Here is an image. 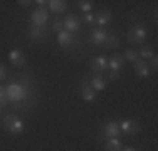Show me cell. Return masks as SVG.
<instances>
[{
    "label": "cell",
    "instance_id": "obj_1",
    "mask_svg": "<svg viewBox=\"0 0 158 151\" xmlns=\"http://www.w3.org/2000/svg\"><path fill=\"white\" fill-rule=\"evenodd\" d=\"M5 92H7V97H9V101H12L14 104L15 103H22V101L27 99V91L22 84H19V82H12V84H9L5 88Z\"/></svg>",
    "mask_w": 158,
    "mask_h": 151
},
{
    "label": "cell",
    "instance_id": "obj_2",
    "mask_svg": "<svg viewBox=\"0 0 158 151\" xmlns=\"http://www.w3.org/2000/svg\"><path fill=\"white\" fill-rule=\"evenodd\" d=\"M3 124H5V128L14 134H20L22 131H24V121L19 118L17 114H7L5 118H3Z\"/></svg>",
    "mask_w": 158,
    "mask_h": 151
},
{
    "label": "cell",
    "instance_id": "obj_3",
    "mask_svg": "<svg viewBox=\"0 0 158 151\" xmlns=\"http://www.w3.org/2000/svg\"><path fill=\"white\" fill-rule=\"evenodd\" d=\"M146 35H148V32H146V29L143 25H135L128 32V42L130 44H143Z\"/></svg>",
    "mask_w": 158,
    "mask_h": 151
},
{
    "label": "cell",
    "instance_id": "obj_4",
    "mask_svg": "<svg viewBox=\"0 0 158 151\" xmlns=\"http://www.w3.org/2000/svg\"><path fill=\"white\" fill-rule=\"evenodd\" d=\"M118 124H119V131L125 136H133L140 131V124L135 119H123V121H118Z\"/></svg>",
    "mask_w": 158,
    "mask_h": 151
},
{
    "label": "cell",
    "instance_id": "obj_5",
    "mask_svg": "<svg viewBox=\"0 0 158 151\" xmlns=\"http://www.w3.org/2000/svg\"><path fill=\"white\" fill-rule=\"evenodd\" d=\"M31 20H32V25H35V27H44L46 22L49 20V12L46 9L34 10L32 15H31Z\"/></svg>",
    "mask_w": 158,
    "mask_h": 151
},
{
    "label": "cell",
    "instance_id": "obj_6",
    "mask_svg": "<svg viewBox=\"0 0 158 151\" xmlns=\"http://www.w3.org/2000/svg\"><path fill=\"white\" fill-rule=\"evenodd\" d=\"M57 42L61 44V47L69 49V47H74V45L77 44V39L73 35V34H69V32H66V30H62V32L57 34Z\"/></svg>",
    "mask_w": 158,
    "mask_h": 151
},
{
    "label": "cell",
    "instance_id": "obj_7",
    "mask_svg": "<svg viewBox=\"0 0 158 151\" xmlns=\"http://www.w3.org/2000/svg\"><path fill=\"white\" fill-rule=\"evenodd\" d=\"M133 66H135V72H136L138 77H150L152 69H150V66H148V62H146V60H143V59L138 57L133 62Z\"/></svg>",
    "mask_w": 158,
    "mask_h": 151
},
{
    "label": "cell",
    "instance_id": "obj_8",
    "mask_svg": "<svg viewBox=\"0 0 158 151\" xmlns=\"http://www.w3.org/2000/svg\"><path fill=\"white\" fill-rule=\"evenodd\" d=\"M64 30L66 32H69V34H74V32H77L79 27H81V22H79V18L76 17V15H67L66 18H64Z\"/></svg>",
    "mask_w": 158,
    "mask_h": 151
},
{
    "label": "cell",
    "instance_id": "obj_9",
    "mask_svg": "<svg viewBox=\"0 0 158 151\" xmlns=\"http://www.w3.org/2000/svg\"><path fill=\"white\" fill-rule=\"evenodd\" d=\"M81 89H82V99H84L86 103H93V101H96V91L89 86L88 79H82L81 81Z\"/></svg>",
    "mask_w": 158,
    "mask_h": 151
},
{
    "label": "cell",
    "instance_id": "obj_10",
    "mask_svg": "<svg viewBox=\"0 0 158 151\" xmlns=\"http://www.w3.org/2000/svg\"><path fill=\"white\" fill-rule=\"evenodd\" d=\"M9 59L10 62H12L14 67H24L25 66V55L22 51H19V49H14V51L9 52Z\"/></svg>",
    "mask_w": 158,
    "mask_h": 151
},
{
    "label": "cell",
    "instance_id": "obj_11",
    "mask_svg": "<svg viewBox=\"0 0 158 151\" xmlns=\"http://www.w3.org/2000/svg\"><path fill=\"white\" fill-rule=\"evenodd\" d=\"M91 69L94 71V72L99 76L101 72H104V71L108 69V59L103 57V55H98L91 60Z\"/></svg>",
    "mask_w": 158,
    "mask_h": 151
},
{
    "label": "cell",
    "instance_id": "obj_12",
    "mask_svg": "<svg viewBox=\"0 0 158 151\" xmlns=\"http://www.w3.org/2000/svg\"><path fill=\"white\" fill-rule=\"evenodd\" d=\"M119 134H121V131H119L118 121H110V123L104 124V136H106L108 139L110 138H118Z\"/></svg>",
    "mask_w": 158,
    "mask_h": 151
},
{
    "label": "cell",
    "instance_id": "obj_13",
    "mask_svg": "<svg viewBox=\"0 0 158 151\" xmlns=\"http://www.w3.org/2000/svg\"><path fill=\"white\" fill-rule=\"evenodd\" d=\"M110 35V34L106 32L104 29H94L91 32V42L94 45H104V42H106V37Z\"/></svg>",
    "mask_w": 158,
    "mask_h": 151
},
{
    "label": "cell",
    "instance_id": "obj_14",
    "mask_svg": "<svg viewBox=\"0 0 158 151\" xmlns=\"http://www.w3.org/2000/svg\"><path fill=\"white\" fill-rule=\"evenodd\" d=\"M111 12L110 10H99V12L98 14H94V22L98 25H101V27H103V25H108L111 22Z\"/></svg>",
    "mask_w": 158,
    "mask_h": 151
},
{
    "label": "cell",
    "instance_id": "obj_15",
    "mask_svg": "<svg viewBox=\"0 0 158 151\" xmlns=\"http://www.w3.org/2000/svg\"><path fill=\"white\" fill-rule=\"evenodd\" d=\"M125 62H126V60L123 59L121 54H114L110 60H108V67H110L111 71H118V72H119V69L125 66Z\"/></svg>",
    "mask_w": 158,
    "mask_h": 151
},
{
    "label": "cell",
    "instance_id": "obj_16",
    "mask_svg": "<svg viewBox=\"0 0 158 151\" xmlns=\"http://www.w3.org/2000/svg\"><path fill=\"white\" fill-rule=\"evenodd\" d=\"M29 35L34 40H40V39H46L47 37V30H46V27H35V25H32L29 29Z\"/></svg>",
    "mask_w": 158,
    "mask_h": 151
},
{
    "label": "cell",
    "instance_id": "obj_17",
    "mask_svg": "<svg viewBox=\"0 0 158 151\" xmlns=\"http://www.w3.org/2000/svg\"><path fill=\"white\" fill-rule=\"evenodd\" d=\"M66 7H67V3L64 2V0H51V2H49V9L54 14H62L64 10H66Z\"/></svg>",
    "mask_w": 158,
    "mask_h": 151
},
{
    "label": "cell",
    "instance_id": "obj_18",
    "mask_svg": "<svg viewBox=\"0 0 158 151\" xmlns=\"http://www.w3.org/2000/svg\"><path fill=\"white\" fill-rule=\"evenodd\" d=\"M104 149L106 151H121L123 149V145L118 138H110L106 143H104Z\"/></svg>",
    "mask_w": 158,
    "mask_h": 151
},
{
    "label": "cell",
    "instance_id": "obj_19",
    "mask_svg": "<svg viewBox=\"0 0 158 151\" xmlns=\"http://www.w3.org/2000/svg\"><path fill=\"white\" fill-rule=\"evenodd\" d=\"M91 88L94 89V91H103V89H106V81H104L101 76H94V77L91 79Z\"/></svg>",
    "mask_w": 158,
    "mask_h": 151
},
{
    "label": "cell",
    "instance_id": "obj_20",
    "mask_svg": "<svg viewBox=\"0 0 158 151\" xmlns=\"http://www.w3.org/2000/svg\"><path fill=\"white\" fill-rule=\"evenodd\" d=\"M77 5H79V9H81V12L89 14L93 10V7H94V2H91V0H81Z\"/></svg>",
    "mask_w": 158,
    "mask_h": 151
},
{
    "label": "cell",
    "instance_id": "obj_21",
    "mask_svg": "<svg viewBox=\"0 0 158 151\" xmlns=\"http://www.w3.org/2000/svg\"><path fill=\"white\" fill-rule=\"evenodd\" d=\"M138 55H141V57H143V60H146V62H148V60L152 59L155 54H153V51H152L150 47H146V45H143V47L140 49V52H138Z\"/></svg>",
    "mask_w": 158,
    "mask_h": 151
},
{
    "label": "cell",
    "instance_id": "obj_22",
    "mask_svg": "<svg viewBox=\"0 0 158 151\" xmlns=\"http://www.w3.org/2000/svg\"><path fill=\"white\" fill-rule=\"evenodd\" d=\"M104 45H106L108 49H116V47L119 45L118 35H108V37H106V42H104Z\"/></svg>",
    "mask_w": 158,
    "mask_h": 151
},
{
    "label": "cell",
    "instance_id": "obj_23",
    "mask_svg": "<svg viewBox=\"0 0 158 151\" xmlns=\"http://www.w3.org/2000/svg\"><path fill=\"white\" fill-rule=\"evenodd\" d=\"M123 59L125 60H130V62H135L138 59V52L135 49H126L125 54H123Z\"/></svg>",
    "mask_w": 158,
    "mask_h": 151
},
{
    "label": "cell",
    "instance_id": "obj_24",
    "mask_svg": "<svg viewBox=\"0 0 158 151\" xmlns=\"http://www.w3.org/2000/svg\"><path fill=\"white\" fill-rule=\"evenodd\" d=\"M52 30H54V32H62L64 30V24H62V20H59V18H56L54 20V24H52Z\"/></svg>",
    "mask_w": 158,
    "mask_h": 151
},
{
    "label": "cell",
    "instance_id": "obj_25",
    "mask_svg": "<svg viewBox=\"0 0 158 151\" xmlns=\"http://www.w3.org/2000/svg\"><path fill=\"white\" fill-rule=\"evenodd\" d=\"M9 103V97H7V92H5V88L0 86V106H5Z\"/></svg>",
    "mask_w": 158,
    "mask_h": 151
},
{
    "label": "cell",
    "instance_id": "obj_26",
    "mask_svg": "<svg viewBox=\"0 0 158 151\" xmlns=\"http://www.w3.org/2000/svg\"><path fill=\"white\" fill-rule=\"evenodd\" d=\"M148 66H150V69H156V67H158V59H156V55H153V57L150 59V64H148Z\"/></svg>",
    "mask_w": 158,
    "mask_h": 151
},
{
    "label": "cell",
    "instance_id": "obj_27",
    "mask_svg": "<svg viewBox=\"0 0 158 151\" xmlns=\"http://www.w3.org/2000/svg\"><path fill=\"white\" fill-rule=\"evenodd\" d=\"M82 20H84L86 24H93V22H94V15L89 12V14H86V15H84V18H82Z\"/></svg>",
    "mask_w": 158,
    "mask_h": 151
},
{
    "label": "cell",
    "instance_id": "obj_28",
    "mask_svg": "<svg viewBox=\"0 0 158 151\" xmlns=\"http://www.w3.org/2000/svg\"><path fill=\"white\" fill-rule=\"evenodd\" d=\"M118 77H119V72H118V71H111L110 76H108V79H110V81H116Z\"/></svg>",
    "mask_w": 158,
    "mask_h": 151
},
{
    "label": "cell",
    "instance_id": "obj_29",
    "mask_svg": "<svg viewBox=\"0 0 158 151\" xmlns=\"http://www.w3.org/2000/svg\"><path fill=\"white\" fill-rule=\"evenodd\" d=\"M5 77H7V71H5V67L0 64V81H3Z\"/></svg>",
    "mask_w": 158,
    "mask_h": 151
},
{
    "label": "cell",
    "instance_id": "obj_30",
    "mask_svg": "<svg viewBox=\"0 0 158 151\" xmlns=\"http://www.w3.org/2000/svg\"><path fill=\"white\" fill-rule=\"evenodd\" d=\"M37 5H39V9H44V7H46V5H49V2H47V0H37Z\"/></svg>",
    "mask_w": 158,
    "mask_h": 151
},
{
    "label": "cell",
    "instance_id": "obj_31",
    "mask_svg": "<svg viewBox=\"0 0 158 151\" xmlns=\"http://www.w3.org/2000/svg\"><path fill=\"white\" fill-rule=\"evenodd\" d=\"M17 3H20L22 7H29V5H31V3H32V2H31V0H27V2H25V0H19Z\"/></svg>",
    "mask_w": 158,
    "mask_h": 151
},
{
    "label": "cell",
    "instance_id": "obj_32",
    "mask_svg": "<svg viewBox=\"0 0 158 151\" xmlns=\"http://www.w3.org/2000/svg\"><path fill=\"white\" fill-rule=\"evenodd\" d=\"M121 151H136V149H135V148H131V146H128V148H123Z\"/></svg>",
    "mask_w": 158,
    "mask_h": 151
},
{
    "label": "cell",
    "instance_id": "obj_33",
    "mask_svg": "<svg viewBox=\"0 0 158 151\" xmlns=\"http://www.w3.org/2000/svg\"><path fill=\"white\" fill-rule=\"evenodd\" d=\"M0 108H2V106H0Z\"/></svg>",
    "mask_w": 158,
    "mask_h": 151
}]
</instances>
